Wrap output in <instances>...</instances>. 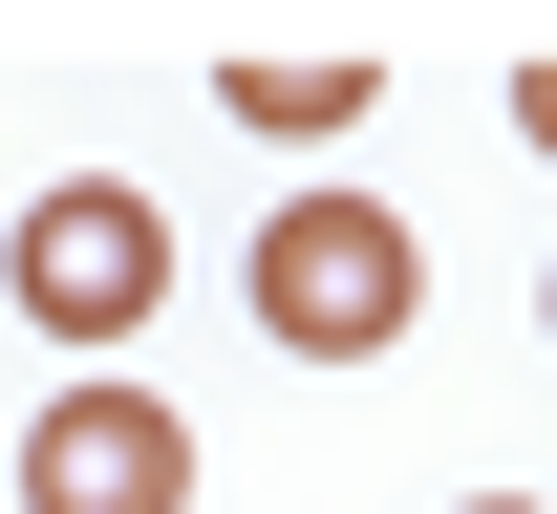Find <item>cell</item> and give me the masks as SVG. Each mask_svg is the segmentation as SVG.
Instances as JSON below:
<instances>
[{
	"instance_id": "cell-1",
	"label": "cell",
	"mask_w": 557,
	"mask_h": 514,
	"mask_svg": "<svg viewBox=\"0 0 557 514\" xmlns=\"http://www.w3.org/2000/svg\"><path fill=\"white\" fill-rule=\"evenodd\" d=\"M258 322L300 343V365H386L429 322V236L386 215V193H278L258 215Z\"/></svg>"
},
{
	"instance_id": "cell-2",
	"label": "cell",
	"mask_w": 557,
	"mask_h": 514,
	"mask_svg": "<svg viewBox=\"0 0 557 514\" xmlns=\"http://www.w3.org/2000/svg\"><path fill=\"white\" fill-rule=\"evenodd\" d=\"M0 279H22V322H44V343H129L150 300H172V215H150L129 172H65L44 215L0 236Z\"/></svg>"
},
{
	"instance_id": "cell-3",
	"label": "cell",
	"mask_w": 557,
	"mask_h": 514,
	"mask_svg": "<svg viewBox=\"0 0 557 514\" xmlns=\"http://www.w3.org/2000/svg\"><path fill=\"white\" fill-rule=\"evenodd\" d=\"M22 514H194V429L150 386H44L22 429Z\"/></svg>"
},
{
	"instance_id": "cell-4",
	"label": "cell",
	"mask_w": 557,
	"mask_h": 514,
	"mask_svg": "<svg viewBox=\"0 0 557 514\" xmlns=\"http://www.w3.org/2000/svg\"><path fill=\"white\" fill-rule=\"evenodd\" d=\"M236 129H278V150L364 129V65H236Z\"/></svg>"
},
{
	"instance_id": "cell-5",
	"label": "cell",
	"mask_w": 557,
	"mask_h": 514,
	"mask_svg": "<svg viewBox=\"0 0 557 514\" xmlns=\"http://www.w3.org/2000/svg\"><path fill=\"white\" fill-rule=\"evenodd\" d=\"M515 129H536V150H557V65H515Z\"/></svg>"
},
{
	"instance_id": "cell-6",
	"label": "cell",
	"mask_w": 557,
	"mask_h": 514,
	"mask_svg": "<svg viewBox=\"0 0 557 514\" xmlns=\"http://www.w3.org/2000/svg\"><path fill=\"white\" fill-rule=\"evenodd\" d=\"M472 514H536V493H472Z\"/></svg>"
},
{
	"instance_id": "cell-7",
	"label": "cell",
	"mask_w": 557,
	"mask_h": 514,
	"mask_svg": "<svg viewBox=\"0 0 557 514\" xmlns=\"http://www.w3.org/2000/svg\"><path fill=\"white\" fill-rule=\"evenodd\" d=\"M536 322H557V279H536Z\"/></svg>"
}]
</instances>
